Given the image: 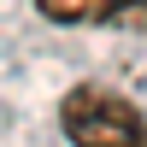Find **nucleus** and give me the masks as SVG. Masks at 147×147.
<instances>
[{
    "label": "nucleus",
    "instance_id": "1",
    "mask_svg": "<svg viewBox=\"0 0 147 147\" xmlns=\"http://www.w3.org/2000/svg\"><path fill=\"white\" fill-rule=\"evenodd\" d=\"M59 124H65V141H77V147H147V118L124 94L94 88V82L65 94Z\"/></svg>",
    "mask_w": 147,
    "mask_h": 147
},
{
    "label": "nucleus",
    "instance_id": "2",
    "mask_svg": "<svg viewBox=\"0 0 147 147\" xmlns=\"http://www.w3.org/2000/svg\"><path fill=\"white\" fill-rule=\"evenodd\" d=\"M136 6H147V0H35V12L53 24H106V18L136 12Z\"/></svg>",
    "mask_w": 147,
    "mask_h": 147
}]
</instances>
